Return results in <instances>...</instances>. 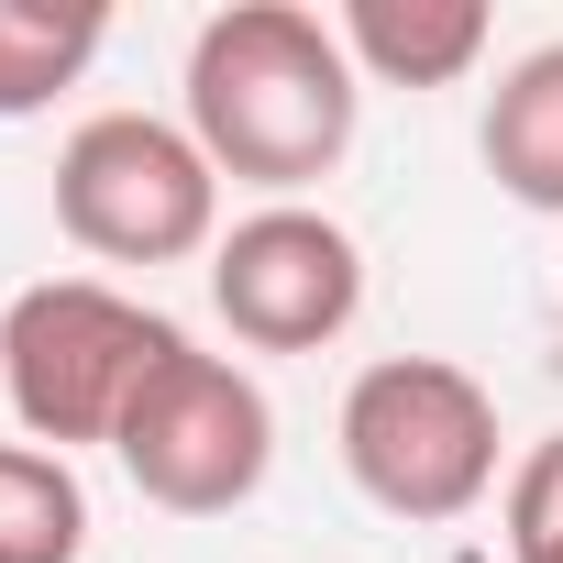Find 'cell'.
Masks as SVG:
<instances>
[{
    "instance_id": "1",
    "label": "cell",
    "mask_w": 563,
    "mask_h": 563,
    "mask_svg": "<svg viewBox=\"0 0 563 563\" xmlns=\"http://www.w3.org/2000/svg\"><path fill=\"white\" fill-rule=\"evenodd\" d=\"M354 111H365L354 56L299 0H232L188 45V133L243 188L288 199V188L332 177L354 155Z\"/></svg>"
},
{
    "instance_id": "2",
    "label": "cell",
    "mask_w": 563,
    "mask_h": 563,
    "mask_svg": "<svg viewBox=\"0 0 563 563\" xmlns=\"http://www.w3.org/2000/svg\"><path fill=\"white\" fill-rule=\"evenodd\" d=\"M188 332L155 321L144 299L100 288V276H45L0 310V387H12V420L23 442H111L133 387L177 354Z\"/></svg>"
},
{
    "instance_id": "3",
    "label": "cell",
    "mask_w": 563,
    "mask_h": 563,
    "mask_svg": "<svg viewBox=\"0 0 563 563\" xmlns=\"http://www.w3.org/2000/svg\"><path fill=\"white\" fill-rule=\"evenodd\" d=\"M343 475L387 519H464L497 486V398L442 354H387L343 387Z\"/></svg>"
},
{
    "instance_id": "4",
    "label": "cell",
    "mask_w": 563,
    "mask_h": 563,
    "mask_svg": "<svg viewBox=\"0 0 563 563\" xmlns=\"http://www.w3.org/2000/svg\"><path fill=\"white\" fill-rule=\"evenodd\" d=\"M56 221L100 265H177L221 232V166L199 155L188 122L155 111H100L56 155Z\"/></svg>"
},
{
    "instance_id": "5",
    "label": "cell",
    "mask_w": 563,
    "mask_h": 563,
    "mask_svg": "<svg viewBox=\"0 0 563 563\" xmlns=\"http://www.w3.org/2000/svg\"><path fill=\"white\" fill-rule=\"evenodd\" d=\"M111 453H122V475H133L155 508L221 519V508H243V497L265 486V464H276V409H265V387H254L243 365L177 343V354L133 387Z\"/></svg>"
},
{
    "instance_id": "6",
    "label": "cell",
    "mask_w": 563,
    "mask_h": 563,
    "mask_svg": "<svg viewBox=\"0 0 563 563\" xmlns=\"http://www.w3.org/2000/svg\"><path fill=\"white\" fill-rule=\"evenodd\" d=\"M210 299H221V321H232L254 354H321V343H343L354 310H365V254H354L343 221L276 199V210H254V221L221 232Z\"/></svg>"
},
{
    "instance_id": "7",
    "label": "cell",
    "mask_w": 563,
    "mask_h": 563,
    "mask_svg": "<svg viewBox=\"0 0 563 563\" xmlns=\"http://www.w3.org/2000/svg\"><path fill=\"white\" fill-rule=\"evenodd\" d=\"M343 56L354 78H387V89H453L475 56H486V0H343Z\"/></svg>"
},
{
    "instance_id": "8",
    "label": "cell",
    "mask_w": 563,
    "mask_h": 563,
    "mask_svg": "<svg viewBox=\"0 0 563 563\" xmlns=\"http://www.w3.org/2000/svg\"><path fill=\"white\" fill-rule=\"evenodd\" d=\"M486 177L519 210H563V45H530L486 100Z\"/></svg>"
},
{
    "instance_id": "9",
    "label": "cell",
    "mask_w": 563,
    "mask_h": 563,
    "mask_svg": "<svg viewBox=\"0 0 563 563\" xmlns=\"http://www.w3.org/2000/svg\"><path fill=\"white\" fill-rule=\"evenodd\" d=\"M100 45H111L100 0H0V122H23L56 89H78Z\"/></svg>"
},
{
    "instance_id": "10",
    "label": "cell",
    "mask_w": 563,
    "mask_h": 563,
    "mask_svg": "<svg viewBox=\"0 0 563 563\" xmlns=\"http://www.w3.org/2000/svg\"><path fill=\"white\" fill-rule=\"evenodd\" d=\"M89 552V486L45 442H0V563H78Z\"/></svg>"
},
{
    "instance_id": "11",
    "label": "cell",
    "mask_w": 563,
    "mask_h": 563,
    "mask_svg": "<svg viewBox=\"0 0 563 563\" xmlns=\"http://www.w3.org/2000/svg\"><path fill=\"white\" fill-rule=\"evenodd\" d=\"M508 563H563V431L530 442L508 475Z\"/></svg>"
}]
</instances>
